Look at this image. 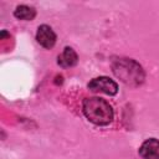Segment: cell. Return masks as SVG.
I'll return each mask as SVG.
<instances>
[{"label": "cell", "mask_w": 159, "mask_h": 159, "mask_svg": "<svg viewBox=\"0 0 159 159\" xmlns=\"http://www.w3.org/2000/svg\"><path fill=\"white\" fill-rule=\"evenodd\" d=\"M112 71L117 78L130 87H138L145 80V72L143 67L133 58L119 57L113 60Z\"/></svg>", "instance_id": "obj_1"}, {"label": "cell", "mask_w": 159, "mask_h": 159, "mask_svg": "<svg viewBox=\"0 0 159 159\" xmlns=\"http://www.w3.org/2000/svg\"><path fill=\"white\" fill-rule=\"evenodd\" d=\"M82 112L84 117L96 125H108L114 118L112 106L101 97L84 98L82 103Z\"/></svg>", "instance_id": "obj_2"}, {"label": "cell", "mask_w": 159, "mask_h": 159, "mask_svg": "<svg viewBox=\"0 0 159 159\" xmlns=\"http://www.w3.org/2000/svg\"><path fill=\"white\" fill-rule=\"evenodd\" d=\"M88 89L92 92H101L108 96H116L118 93V84L116 81L107 76H99L89 81L87 84Z\"/></svg>", "instance_id": "obj_3"}, {"label": "cell", "mask_w": 159, "mask_h": 159, "mask_svg": "<svg viewBox=\"0 0 159 159\" xmlns=\"http://www.w3.org/2000/svg\"><path fill=\"white\" fill-rule=\"evenodd\" d=\"M57 36L51 26L43 24L37 27L36 31V41L43 47V48H52L56 43Z\"/></svg>", "instance_id": "obj_4"}, {"label": "cell", "mask_w": 159, "mask_h": 159, "mask_svg": "<svg viewBox=\"0 0 159 159\" xmlns=\"http://www.w3.org/2000/svg\"><path fill=\"white\" fill-rule=\"evenodd\" d=\"M142 159H159V140L149 138L142 143L138 150Z\"/></svg>", "instance_id": "obj_5"}, {"label": "cell", "mask_w": 159, "mask_h": 159, "mask_svg": "<svg viewBox=\"0 0 159 159\" xmlns=\"http://www.w3.org/2000/svg\"><path fill=\"white\" fill-rule=\"evenodd\" d=\"M78 62V55L76 53V51L70 47V46H66L62 51V53L57 57V63L63 67V68H67V67H73L76 66Z\"/></svg>", "instance_id": "obj_6"}, {"label": "cell", "mask_w": 159, "mask_h": 159, "mask_svg": "<svg viewBox=\"0 0 159 159\" xmlns=\"http://www.w3.org/2000/svg\"><path fill=\"white\" fill-rule=\"evenodd\" d=\"M14 16L17 20L31 21L36 16V10H35V7L29 6V5H17L14 10Z\"/></svg>", "instance_id": "obj_7"}]
</instances>
